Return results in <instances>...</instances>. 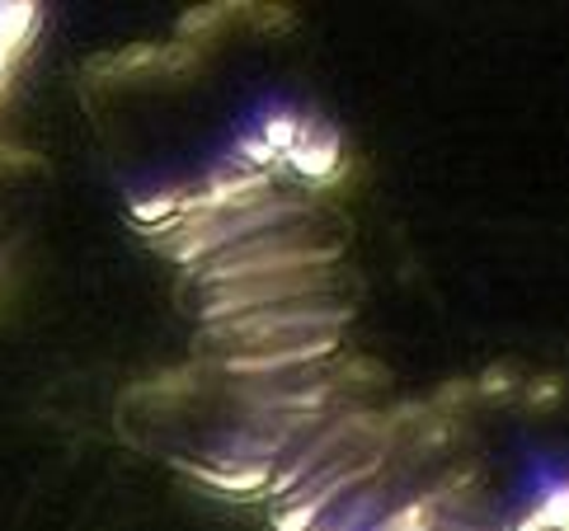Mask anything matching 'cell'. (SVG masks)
<instances>
[{
    "mask_svg": "<svg viewBox=\"0 0 569 531\" xmlns=\"http://www.w3.org/2000/svg\"><path fill=\"white\" fill-rule=\"evenodd\" d=\"M292 132H297V122H292V118H273L269 128H263V137H269L273 147H288V141H292Z\"/></svg>",
    "mask_w": 569,
    "mask_h": 531,
    "instance_id": "1",
    "label": "cell"
}]
</instances>
